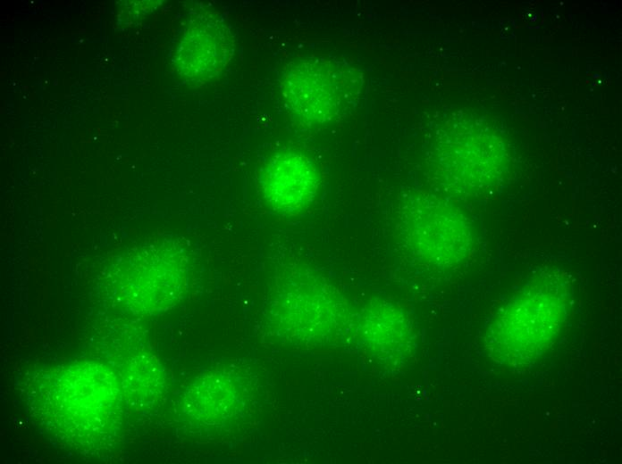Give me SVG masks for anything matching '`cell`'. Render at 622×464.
I'll use <instances>...</instances> for the list:
<instances>
[{"label": "cell", "instance_id": "3957f363", "mask_svg": "<svg viewBox=\"0 0 622 464\" xmlns=\"http://www.w3.org/2000/svg\"><path fill=\"white\" fill-rule=\"evenodd\" d=\"M234 50L230 27L213 14L198 17L184 31L178 45L175 63L186 77L208 80L219 76Z\"/></svg>", "mask_w": 622, "mask_h": 464}, {"label": "cell", "instance_id": "7a4b0ae2", "mask_svg": "<svg viewBox=\"0 0 622 464\" xmlns=\"http://www.w3.org/2000/svg\"><path fill=\"white\" fill-rule=\"evenodd\" d=\"M398 227L403 246L429 261L455 262L470 245L467 222L450 210L421 204L408 207L401 211Z\"/></svg>", "mask_w": 622, "mask_h": 464}, {"label": "cell", "instance_id": "6da1fadb", "mask_svg": "<svg viewBox=\"0 0 622 464\" xmlns=\"http://www.w3.org/2000/svg\"><path fill=\"white\" fill-rule=\"evenodd\" d=\"M354 75L330 61L302 60L287 70L284 95L299 117L313 122L331 120L357 95Z\"/></svg>", "mask_w": 622, "mask_h": 464}, {"label": "cell", "instance_id": "277c9868", "mask_svg": "<svg viewBox=\"0 0 622 464\" xmlns=\"http://www.w3.org/2000/svg\"><path fill=\"white\" fill-rule=\"evenodd\" d=\"M319 174L313 161L303 153L285 151L273 155L265 167L261 188L273 211L294 214L315 198Z\"/></svg>", "mask_w": 622, "mask_h": 464}]
</instances>
